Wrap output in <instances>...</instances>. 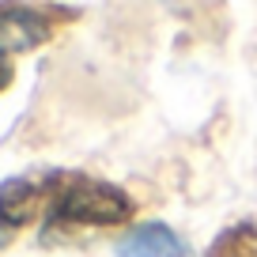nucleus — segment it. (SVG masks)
<instances>
[{
	"label": "nucleus",
	"mask_w": 257,
	"mask_h": 257,
	"mask_svg": "<svg viewBox=\"0 0 257 257\" xmlns=\"http://www.w3.org/2000/svg\"><path fill=\"white\" fill-rule=\"evenodd\" d=\"M46 38V19L34 16L27 8H12L0 12V83L8 80V61L23 49L38 46Z\"/></svg>",
	"instance_id": "f03ea898"
},
{
	"label": "nucleus",
	"mask_w": 257,
	"mask_h": 257,
	"mask_svg": "<svg viewBox=\"0 0 257 257\" xmlns=\"http://www.w3.org/2000/svg\"><path fill=\"white\" fill-rule=\"evenodd\" d=\"M212 257H257V227L242 223V227L223 231L212 246Z\"/></svg>",
	"instance_id": "39448f33"
},
{
	"label": "nucleus",
	"mask_w": 257,
	"mask_h": 257,
	"mask_svg": "<svg viewBox=\"0 0 257 257\" xmlns=\"http://www.w3.org/2000/svg\"><path fill=\"white\" fill-rule=\"evenodd\" d=\"M121 257H185V246L170 227L163 223H140L117 242Z\"/></svg>",
	"instance_id": "7ed1b4c3"
},
{
	"label": "nucleus",
	"mask_w": 257,
	"mask_h": 257,
	"mask_svg": "<svg viewBox=\"0 0 257 257\" xmlns=\"http://www.w3.org/2000/svg\"><path fill=\"white\" fill-rule=\"evenodd\" d=\"M38 197L42 189L34 182H4V189H0V242L19 223L31 219V212L38 208Z\"/></svg>",
	"instance_id": "20e7f679"
},
{
	"label": "nucleus",
	"mask_w": 257,
	"mask_h": 257,
	"mask_svg": "<svg viewBox=\"0 0 257 257\" xmlns=\"http://www.w3.org/2000/svg\"><path fill=\"white\" fill-rule=\"evenodd\" d=\"M128 197L110 182H95V178H76V182L61 185L53 197V216L72 219V223H117L128 216Z\"/></svg>",
	"instance_id": "f257e3e1"
}]
</instances>
